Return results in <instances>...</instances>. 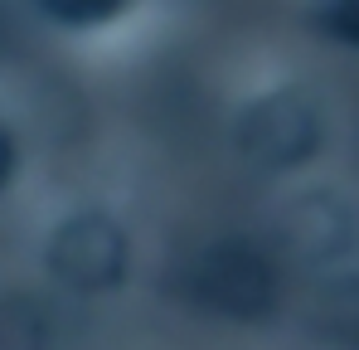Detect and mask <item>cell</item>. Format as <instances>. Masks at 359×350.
<instances>
[{"label":"cell","instance_id":"obj_1","mask_svg":"<svg viewBox=\"0 0 359 350\" xmlns=\"http://www.w3.org/2000/svg\"><path fill=\"white\" fill-rule=\"evenodd\" d=\"M49 30L73 44H126L136 25L156 15V0H29Z\"/></svg>","mask_w":359,"mask_h":350}]
</instances>
